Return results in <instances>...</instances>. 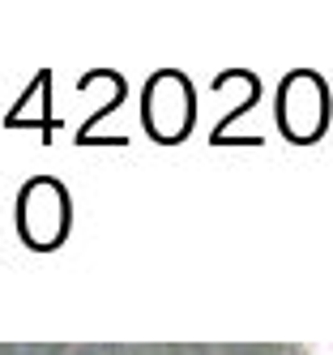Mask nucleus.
Returning a JSON list of instances; mask_svg holds the SVG:
<instances>
[{
    "label": "nucleus",
    "mask_w": 333,
    "mask_h": 355,
    "mask_svg": "<svg viewBox=\"0 0 333 355\" xmlns=\"http://www.w3.org/2000/svg\"><path fill=\"white\" fill-rule=\"evenodd\" d=\"M316 355H333V347H321V351H316Z\"/></svg>",
    "instance_id": "obj_1"
}]
</instances>
